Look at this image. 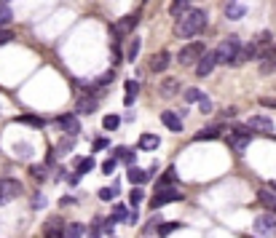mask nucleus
Segmentation results:
<instances>
[{"label": "nucleus", "mask_w": 276, "mask_h": 238, "mask_svg": "<svg viewBox=\"0 0 276 238\" xmlns=\"http://www.w3.org/2000/svg\"><path fill=\"white\" fill-rule=\"evenodd\" d=\"M75 171L78 174H89L91 169H94V158H75Z\"/></svg>", "instance_id": "cd10ccee"}, {"label": "nucleus", "mask_w": 276, "mask_h": 238, "mask_svg": "<svg viewBox=\"0 0 276 238\" xmlns=\"http://www.w3.org/2000/svg\"><path fill=\"white\" fill-rule=\"evenodd\" d=\"M260 104H263V107H276V99H271V97H263V99H260Z\"/></svg>", "instance_id": "49530a36"}, {"label": "nucleus", "mask_w": 276, "mask_h": 238, "mask_svg": "<svg viewBox=\"0 0 276 238\" xmlns=\"http://www.w3.org/2000/svg\"><path fill=\"white\" fill-rule=\"evenodd\" d=\"M204 51H207V46H204V43H188V46H183V51L177 54V62L185 64V67L188 64H196Z\"/></svg>", "instance_id": "20e7f679"}, {"label": "nucleus", "mask_w": 276, "mask_h": 238, "mask_svg": "<svg viewBox=\"0 0 276 238\" xmlns=\"http://www.w3.org/2000/svg\"><path fill=\"white\" fill-rule=\"evenodd\" d=\"M30 174L35 177V180H46V166H32Z\"/></svg>", "instance_id": "ea45409f"}, {"label": "nucleus", "mask_w": 276, "mask_h": 238, "mask_svg": "<svg viewBox=\"0 0 276 238\" xmlns=\"http://www.w3.org/2000/svg\"><path fill=\"white\" fill-rule=\"evenodd\" d=\"M180 228H183L180 222H159V235H169V233H174Z\"/></svg>", "instance_id": "7c9ffc66"}, {"label": "nucleus", "mask_w": 276, "mask_h": 238, "mask_svg": "<svg viewBox=\"0 0 276 238\" xmlns=\"http://www.w3.org/2000/svg\"><path fill=\"white\" fill-rule=\"evenodd\" d=\"M56 126L62 128L65 134H73V137H78V134H81V123H78V118H75L73 113L59 115V118H56Z\"/></svg>", "instance_id": "9b49d317"}, {"label": "nucleus", "mask_w": 276, "mask_h": 238, "mask_svg": "<svg viewBox=\"0 0 276 238\" xmlns=\"http://www.w3.org/2000/svg\"><path fill=\"white\" fill-rule=\"evenodd\" d=\"M25 193V187H22L19 180H0V204H8V201L19 198Z\"/></svg>", "instance_id": "423d86ee"}, {"label": "nucleus", "mask_w": 276, "mask_h": 238, "mask_svg": "<svg viewBox=\"0 0 276 238\" xmlns=\"http://www.w3.org/2000/svg\"><path fill=\"white\" fill-rule=\"evenodd\" d=\"M115 171V161H105L102 163V174H113Z\"/></svg>", "instance_id": "37998d69"}, {"label": "nucleus", "mask_w": 276, "mask_h": 238, "mask_svg": "<svg viewBox=\"0 0 276 238\" xmlns=\"http://www.w3.org/2000/svg\"><path fill=\"white\" fill-rule=\"evenodd\" d=\"M177 185V171H174V166H166V171L159 177V182H155V190H169Z\"/></svg>", "instance_id": "f3484780"}, {"label": "nucleus", "mask_w": 276, "mask_h": 238, "mask_svg": "<svg viewBox=\"0 0 276 238\" xmlns=\"http://www.w3.org/2000/svg\"><path fill=\"white\" fill-rule=\"evenodd\" d=\"M247 128H249L252 134H255V132H260V134H273L276 132V123L271 121L268 115H249L247 118Z\"/></svg>", "instance_id": "39448f33"}, {"label": "nucleus", "mask_w": 276, "mask_h": 238, "mask_svg": "<svg viewBox=\"0 0 276 238\" xmlns=\"http://www.w3.org/2000/svg\"><path fill=\"white\" fill-rule=\"evenodd\" d=\"M159 91H161V97H174V94L180 91V80H177V78H166V80H161Z\"/></svg>", "instance_id": "6ab92c4d"}, {"label": "nucleus", "mask_w": 276, "mask_h": 238, "mask_svg": "<svg viewBox=\"0 0 276 238\" xmlns=\"http://www.w3.org/2000/svg\"><path fill=\"white\" fill-rule=\"evenodd\" d=\"M113 78H115V73H113V70H107L105 75H100V78H97V86H100V89H102V86H110Z\"/></svg>", "instance_id": "f704fd0d"}, {"label": "nucleus", "mask_w": 276, "mask_h": 238, "mask_svg": "<svg viewBox=\"0 0 276 238\" xmlns=\"http://www.w3.org/2000/svg\"><path fill=\"white\" fill-rule=\"evenodd\" d=\"M199 107H201V113H204V115H209V113L214 110V104H212V99H209V97H204Z\"/></svg>", "instance_id": "58836bf2"}, {"label": "nucleus", "mask_w": 276, "mask_h": 238, "mask_svg": "<svg viewBox=\"0 0 276 238\" xmlns=\"http://www.w3.org/2000/svg\"><path fill=\"white\" fill-rule=\"evenodd\" d=\"M244 14H247V8H244L242 3H236V0H231V3L225 6V16H228V19H242Z\"/></svg>", "instance_id": "412c9836"}, {"label": "nucleus", "mask_w": 276, "mask_h": 238, "mask_svg": "<svg viewBox=\"0 0 276 238\" xmlns=\"http://www.w3.org/2000/svg\"><path fill=\"white\" fill-rule=\"evenodd\" d=\"M32 206H35V209H41V206H46V198H43V196H35V201H32Z\"/></svg>", "instance_id": "a18cd8bd"}, {"label": "nucleus", "mask_w": 276, "mask_h": 238, "mask_svg": "<svg viewBox=\"0 0 276 238\" xmlns=\"http://www.w3.org/2000/svg\"><path fill=\"white\" fill-rule=\"evenodd\" d=\"M174 201H183V193H177L174 187H169V190H155V196L150 198V209H161L164 204H174Z\"/></svg>", "instance_id": "6e6552de"}, {"label": "nucleus", "mask_w": 276, "mask_h": 238, "mask_svg": "<svg viewBox=\"0 0 276 238\" xmlns=\"http://www.w3.org/2000/svg\"><path fill=\"white\" fill-rule=\"evenodd\" d=\"M102 126L107 128V132H115V128L121 126V118H118V115H113V113H110V115H105V121H102Z\"/></svg>", "instance_id": "2f4dec72"}, {"label": "nucleus", "mask_w": 276, "mask_h": 238, "mask_svg": "<svg viewBox=\"0 0 276 238\" xmlns=\"http://www.w3.org/2000/svg\"><path fill=\"white\" fill-rule=\"evenodd\" d=\"M161 123L169 128V132H174V134L183 132V118H180L177 113H172V110H164L161 113Z\"/></svg>", "instance_id": "ddd939ff"}, {"label": "nucleus", "mask_w": 276, "mask_h": 238, "mask_svg": "<svg viewBox=\"0 0 276 238\" xmlns=\"http://www.w3.org/2000/svg\"><path fill=\"white\" fill-rule=\"evenodd\" d=\"M207 27V11L201 8H188L177 16V25H174V35L177 38H196L199 32H204Z\"/></svg>", "instance_id": "f257e3e1"}, {"label": "nucleus", "mask_w": 276, "mask_h": 238, "mask_svg": "<svg viewBox=\"0 0 276 238\" xmlns=\"http://www.w3.org/2000/svg\"><path fill=\"white\" fill-rule=\"evenodd\" d=\"M137 54H140V38H131V43H129V51H126V59H129V62H134Z\"/></svg>", "instance_id": "72a5a7b5"}, {"label": "nucleus", "mask_w": 276, "mask_h": 238, "mask_svg": "<svg viewBox=\"0 0 276 238\" xmlns=\"http://www.w3.org/2000/svg\"><path fill=\"white\" fill-rule=\"evenodd\" d=\"M214 67H218V56H214V51H204L201 59L196 62V75L199 78H207V75H212Z\"/></svg>", "instance_id": "1a4fd4ad"}, {"label": "nucleus", "mask_w": 276, "mask_h": 238, "mask_svg": "<svg viewBox=\"0 0 276 238\" xmlns=\"http://www.w3.org/2000/svg\"><path fill=\"white\" fill-rule=\"evenodd\" d=\"M169 62H172V54L169 51H159V54L150 56V70L153 73H164V70L169 67Z\"/></svg>", "instance_id": "dca6fc26"}, {"label": "nucleus", "mask_w": 276, "mask_h": 238, "mask_svg": "<svg viewBox=\"0 0 276 238\" xmlns=\"http://www.w3.org/2000/svg\"><path fill=\"white\" fill-rule=\"evenodd\" d=\"M137 91H140V83H137V80H126V99H124V104H126V107L134 104Z\"/></svg>", "instance_id": "b1692460"}, {"label": "nucleus", "mask_w": 276, "mask_h": 238, "mask_svg": "<svg viewBox=\"0 0 276 238\" xmlns=\"http://www.w3.org/2000/svg\"><path fill=\"white\" fill-rule=\"evenodd\" d=\"M220 132H223V126H212V128H201V132L196 134V142H201V139H218V137H220Z\"/></svg>", "instance_id": "bb28decb"}, {"label": "nucleus", "mask_w": 276, "mask_h": 238, "mask_svg": "<svg viewBox=\"0 0 276 238\" xmlns=\"http://www.w3.org/2000/svg\"><path fill=\"white\" fill-rule=\"evenodd\" d=\"M105 147H110V139H105V137H97V139H94V145H91L94 153H100V150H105Z\"/></svg>", "instance_id": "e433bc0d"}, {"label": "nucleus", "mask_w": 276, "mask_h": 238, "mask_svg": "<svg viewBox=\"0 0 276 238\" xmlns=\"http://www.w3.org/2000/svg\"><path fill=\"white\" fill-rule=\"evenodd\" d=\"M137 25H140V14H129L126 19H121V21H118V25L113 27V38L118 40L121 35H129V32L134 30Z\"/></svg>", "instance_id": "f8f14e48"}, {"label": "nucleus", "mask_w": 276, "mask_h": 238, "mask_svg": "<svg viewBox=\"0 0 276 238\" xmlns=\"http://www.w3.org/2000/svg\"><path fill=\"white\" fill-rule=\"evenodd\" d=\"M242 51V40L239 35H228V38L214 49V56H218V64H236V56Z\"/></svg>", "instance_id": "f03ea898"}, {"label": "nucleus", "mask_w": 276, "mask_h": 238, "mask_svg": "<svg viewBox=\"0 0 276 238\" xmlns=\"http://www.w3.org/2000/svg\"><path fill=\"white\" fill-rule=\"evenodd\" d=\"M159 222H161L159 217H153V220H150V222L145 225V233H153V228H159Z\"/></svg>", "instance_id": "c03bdc74"}, {"label": "nucleus", "mask_w": 276, "mask_h": 238, "mask_svg": "<svg viewBox=\"0 0 276 238\" xmlns=\"http://www.w3.org/2000/svg\"><path fill=\"white\" fill-rule=\"evenodd\" d=\"M268 187H271V190H273V193H276V180H271V182H268Z\"/></svg>", "instance_id": "de8ad7c7"}, {"label": "nucleus", "mask_w": 276, "mask_h": 238, "mask_svg": "<svg viewBox=\"0 0 276 238\" xmlns=\"http://www.w3.org/2000/svg\"><path fill=\"white\" fill-rule=\"evenodd\" d=\"M11 21V8L8 3H0V25H8Z\"/></svg>", "instance_id": "c9c22d12"}, {"label": "nucleus", "mask_w": 276, "mask_h": 238, "mask_svg": "<svg viewBox=\"0 0 276 238\" xmlns=\"http://www.w3.org/2000/svg\"><path fill=\"white\" fill-rule=\"evenodd\" d=\"M121 196V185H110V187H102L100 190V198L102 201H113V198H118Z\"/></svg>", "instance_id": "c85d7f7f"}, {"label": "nucleus", "mask_w": 276, "mask_h": 238, "mask_svg": "<svg viewBox=\"0 0 276 238\" xmlns=\"http://www.w3.org/2000/svg\"><path fill=\"white\" fill-rule=\"evenodd\" d=\"M204 97H207V94H204V91H199V89H193V86L183 91V99H185V102H201Z\"/></svg>", "instance_id": "c756f323"}, {"label": "nucleus", "mask_w": 276, "mask_h": 238, "mask_svg": "<svg viewBox=\"0 0 276 238\" xmlns=\"http://www.w3.org/2000/svg\"><path fill=\"white\" fill-rule=\"evenodd\" d=\"M159 145H161V139L155 137V134H142V137H140V142H137V147H140V150H155Z\"/></svg>", "instance_id": "aec40b11"}, {"label": "nucleus", "mask_w": 276, "mask_h": 238, "mask_svg": "<svg viewBox=\"0 0 276 238\" xmlns=\"http://www.w3.org/2000/svg\"><path fill=\"white\" fill-rule=\"evenodd\" d=\"M0 3H8V0H0Z\"/></svg>", "instance_id": "09e8293b"}, {"label": "nucleus", "mask_w": 276, "mask_h": 238, "mask_svg": "<svg viewBox=\"0 0 276 238\" xmlns=\"http://www.w3.org/2000/svg\"><path fill=\"white\" fill-rule=\"evenodd\" d=\"M94 110H97V94H86V91H83L81 99H78V113L81 115H91Z\"/></svg>", "instance_id": "2eb2a0df"}, {"label": "nucleus", "mask_w": 276, "mask_h": 238, "mask_svg": "<svg viewBox=\"0 0 276 238\" xmlns=\"http://www.w3.org/2000/svg\"><path fill=\"white\" fill-rule=\"evenodd\" d=\"M43 238H65V220L62 217H49L46 220Z\"/></svg>", "instance_id": "9d476101"}, {"label": "nucleus", "mask_w": 276, "mask_h": 238, "mask_svg": "<svg viewBox=\"0 0 276 238\" xmlns=\"http://www.w3.org/2000/svg\"><path fill=\"white\" fill-rule=\"evenodd\" d=\"M73 147H75V137H73V134H67L65 139L56 142V153H59V156H67V153L73 150Z\"/></svg>", "instance_id": "393cba45"}, {"label": "nucleus", "mask_w": 276, "mask_h": 238, "mask_svg": "<svg viewBox=\"0 0 276 238\" xmlns=\"http://www.w3.org/2000/svg\"><path fill=\"white\" fill-rule=\"evenodd\" d=\"M142 198H145V193H142L140 187H134V190H131V196H129V201H131V206H137V204H142Z\"/></svg>", "instance_id": "4c0bfd02"}, {"label": "nucleus", "mask_w": 276, "mask_h": 238, "mask_svg": "<svg viewBox=\"0 0 276 238\" xmlns=\"http://www.w3.org/2000/svg\"><path fill=\"white\" fill-rule=\"evenodd\" d=\"M14 123H25V126H32V128H43L46 126V121L41 115H19Z\"/></svg>", "instance_id": "4be33fe9"}, {"label": "nucleus", "mask_w": 276, "mask_h": 238, "mask_svg": "<svg viewBox=\"0 0 276 238\" xmlns=\"http://www.w3.org/2000/svg\"><path fill=\"white\" fill-rule=\"evenodd\" d=\"M113 225H115V220H113V217H107V220L102 222V233H107V235H113Z\"/></svg>", "instance_id": "79ce46f5"}, {"label": "nucleus", "mask_w": 276, "mask_h": 238, "mask_svg": "<svg viewBox=\"0 0 276 238\" xmlns=\"http://www.w3.org/2000/svg\"><path fill=\"white\" fill-rule=\"evenodd\" d=\"M83 233H86V228H83V225H67L65 238H83Z\"/></svg>", "instance_id": "473e14b6"}, {"label": "nucleus", "mask_w": 276, "mask_h": 238, "mask_svg": "<svg viewBox=\"0 0 276 238\" xmlns=\"http://www.w3.org/2000/svg\"><path fill=\"white\" fill-rule=\"evenodd\" d=\"M255 233H258V235H263V238L276 235V214H273V211L260 214V217L255 220Z\"/></svg>", "instance_id": "0eeeda50"}, {"label": "nucleus", "mask_w": 276, "mask_h": 238, "mask_svg": "<svg viewBox=\"0 0 276 238\" xmlns=\"http://www.w3.org/2000/svg\"><path fill=\"white\" fill-rule=\"evenodd\" d=\"M118 156L124 158V163H129V166H134V153H131V150H118Z\"/></svg>", "instance_id": "a19ab883"}, {"label": "nucleus", "mask_w": 276, "mask_h": 238, "mask_svg": "<svg viewBox=\"0 0 276 238\" xmlns=\"http://www.w3.org/2000/svg\"><path fill=\"white\" fill-rule=\"evenodd\" d=\"M258 198H260V204H263V206H266V209H271V211L276 214V193H273L271 187H260Z\"/></svg>", "instance_id": "a211bd4d"}, {"label": "nucleus", "mask_w": 276, "mask_h": 238, "mask_svg": "<svg viewBox=\"0 0 276 238\" xmlns=\"http://www.w3.org/2000/svg\"><path fill=\"white\" fill-rule=\"evenodd\" d=\"M225 142H228V145H231L233 150L244 153V150H247V145H252V132H249L247 126H236L233 132L225 137Z\"/></svg>", "instance_id": "7ed1b4c3"}, {"label": "nucleus", "mask_w": 276, "mask_h": 238, "mask_svg": "<svg viewBox=\"0 0 276 238\" xmlns=\"http://www.w3.org/2000/svg\"><path fill=\"white\" fill-rule=\"evenodd\" d=\"M110 217L115 220V222H129V217H131V211H129V206H124V204H118V206H113V214Z\"/></svg>", "instance_id": "a878e982"}, {"label": "nucleus", "mask_w": 276, "mask_h": 238, "mask_svg": "<svg viewBox=\"0 0 276 238\" xmlns=\"http://www.w3.org/2000/svg\"><path fill=\"white\" fill-rule=\"evenodd\" d=\"M258 59H260V73H263V75H271L273 70H276V49L263 51Z\"/></svg>", "instance_id": "4468645a"}, {"label": "nucleus", "mask_w": 276, "mask_h": 238, "mask_svg": "<svg viewBox=\"0 0 276 238\" xmlns=\"http://www.w3.org/2000/svg\"><path fill=\"white\" fill-rule=\"evenodd\" d=\"M150 180V174L148 171H142V169H134V166H131V169H129V182L131 185H145Z\"/></svg>", "instance_id": "5701e85b"}]
</instances>
